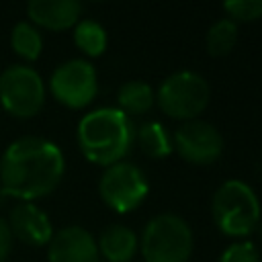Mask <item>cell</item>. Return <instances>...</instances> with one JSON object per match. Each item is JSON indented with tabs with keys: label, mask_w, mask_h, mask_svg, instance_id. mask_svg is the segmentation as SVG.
I'll return each instance as SVG.
<instances>
[{
	"label": "cell",
	"mask_w": 262,
	"mask_h": 262,
	"mask_svg": "<svg viewBox=\"0 0 262 262\" xmlns=\"http://www.w3.org/2000/svg\"><path fill=\"white\" fill-rule=\"evenodd\" d=\"M66 158L53 141L37 135L14 139L0 158V186L20 203H33L57 188Z\"/></svg>",
	"instance_id": "1"
},
{
	"label": "cell",
	"mask_w": 262,
	"mask_h": 262,
	"mask_svg": "<svg viewBox=\"0 0 262 262\" xmlns=\"http://www.w3.org/2000/svg\"><path fill=\"white\" fill-rule=\"evenodd\" d=\"M76 139L88 162L108 168L123 162V158L129 154L135 141V127L119 108L102 106L80 119Z\"/></svg>",
	"instance_id": "2"
},
{
	"label": "cell",
	"mask_w": 262,
	"mask_h": 262,
	"mask_svg": "<svg viewBox=\"0 0 262 262\" xmlns=\"http://www.w3.org/2000/svg\"><path fill=\"white\" fill-rule=\"evenodd\" d=\"M217 229L229 237H246L260 223V201L250 184L231 178L217 186L211 201Z\"/></svg>",
	"instance_id": "3"
},
{
	"label": "cell",
	"mask_w": 262,
	"mask_h": 262,
	"mask_svg": "<svg viewBox=\"0 0 262 262\" xmlns=\"http://www.w3.org/2000/svg\"><path fill=\"white\" fill-rule=\"evenodd\" d=\"M192 250V229L182 217L174 213H160L151 217L139 237L143 262H188Z\"/></svg>",
	"instance_id": "4"
},
{
	"label": "cell",
	"mask_w": 262,
	"mask_h": 262,
	"mask_svg": "<svg viewBox=\"0 0 262 262\" xmlns=\"http://www.w3.org/2000/svg\"><path fill=\"white\" fill-rule=\"evenodd\" d=\"M211 100L209 82L196 72H176L170 74L156 92V102L176 121H194Z\"/></svg>",
	"instance_id": "5"
},
{
	"label": "cell",
	"mask_w": 262,
	"mask_h": 262,
	"mask_svg": "<svg viewBox=\"0 0 262 262\" xmlns=\"http://www.w3.org/2000/svg\"><path fill=\"white\" fill-rule=\"evenodd\" d=\"M45 104V84L31 66H8L0 74V108L16 119L35 117Z\"/></svg>",
	"instance_id": "6"
},
{
	"label": "cell",
	"mask_w": 262,
	"mask_h": 262,
	"mask_svg": "<svg viewBox=\"0 0 262 262\" xmlns=\"http://www.w3.org/2000/svg\"><path fill=\"white\" fill-rule=\"evenodd\" d=\"M149 182L141 168L131 162H117L104 168L98 180V194L102 203L115 213L135 211L147 196Z\"/></svg>",
	"instance_id": "7"
},
{
	"label": "cell",
	"mask_w": 262,
	"mask_h": 262,
	"mask_svg": "<svg viewBox=\"0 0 262 262\" xmlns=\"http://www.w3.org/2000/svg\"><path fill=\"white\" fill-rule=\"evenodd\" d=\"M49 90L59 104L68 108H84L98 92L96 70L88 59H68L53 70Z\"/></svg>",
	"instance_id": "8"
},
{
	"label": "cell",
	"mask_w": 262,
	"mask_h": 262,
	"mask_svg": "<svg viewBox=\"0 0 262 262\" xmlns=\"http://www.w3.org/2000/svg\"><path fill=\"white\" fill-rule=\"evenodd\" d=\"M172 147L184 162L192 166H209L221 158L223 137L215 125L194 119L182 123L172 133Z\"/></svg>",
	"instance_id": "9"
},
{
	"label": "cell",
	"mask_w": 262,
	"mask_h": 262,
	"mask_svg": "<svg viewBox=\"0 0 262 262\" xmlns=\"http://www.w3.org/2000/svg\"><path fill=\"white\" fill-rule=\"evenodd\" d=\"M98 258L96 239L82 225H66L53 231L47 244L49 262H98Z\"/></svg>",
	"instance_id": "10"
},
{
	"label": "cell",
	"mask_w": 262,
	"mask_h": 262,
	"mask_svg": "<svg viewBox=\"0 0 262 262\" xmlns=\"http://www.w3.org/2000/svg\"><path fill=\"white\" fill-rule=\"evenodd\" d=\"M6 223L10 227L12 237L33 248L47 246L49 239L53 237V225L49 217L35 203H18L10 211Z\"/></svg>",
	"instance_id": "11"
},
{
	"label": "cell",
	"mask_w": 262,
	"mask_h": 262,
	"mask_svg": "<svg viewBox=\"0 0 262 262\" xmlns=\"http://www.w3.org/2000/svg\"><path fill=\"white\" fill-rule=\"evenodd\" d=\"M27 14L35 27L47 31H66L78 25L82 4L78 0H31Z\"/></svg>",
	"instance_id": "12"
},
{
	"label": "cell",
	"mask_w": 262,
	"mask_h": 262,
	"mask_svg": "<svg viewBox=\"0 0 262 262\" xmlns=\"http://www.w3.org/2000/svg\"><path fill=\"white\" fill-rule=\"evenodd\" d=\"M96 246L106 262H131L139 252V237L127 225L113 223L100 231Z\"/></svg>",
	"instance_id": "13"
},
{
	"label": "cell",
	"mask_w": 262,
	"mask_h": 262,
	"mask_svg": "<svg viewBox=\"0 0 262 262\" xmlns=\"http://www.w3.org/2000/svg\"><path fill=\"white\" fill-rule=\"evenodd\" d=\"M117 102H119V111L125 113L127 117L143 115L156 104V92L151 90L149 84H145L141 80H131L119 88Z\"/></svg>",
	"instance_id": "14"
},
{
	"label": "cell",
	"mask_w": 262,
	"mask_h": 262,
	"mask_svg": "<svg viewBox=\"0 0 262 262\" xmlns=\"http://www.w3.org/2000/svg\"><path fill=\"white\" fill-rule=\"evenodd\" d=\"M135 139H137L141 151L147 158H154V160L168 158L174 151V147H172V133H168V129L162 123H158V121L143 123L135 131Z\"/></svg>",
	"instance_id": "15"
},
{
	"label": "cell",
	"mask_w": 262,
	"mask_h": 262,
	"mask_svg": "<svg viewBox=\"0 0 262 262\" xmlns=\"http://www.w3.org/2000/svg\"><path fill=\"white\" fill-rule=\"evenodd\" d=\"M74 43L88 57H98L106 49V31L92 18L78 20V25L74 27Z\"/></svg>",
	"instance_id": "16"
},
{
	"label": "cell",
	"mask_w": 262,
	"mask_h": 262,
	"mask_svg": "<svg viewBox=\"0 0 262 262\" xmlns=\"http://www.w3.org/2000/svg\"><path fill=\"white\" fill-rule=\"evenodd\" d=\"M10 45L14 49L16 55H20L27 61H35L41 51H43V37L39 33V29L29 23V20H20L12 27L10 33Z\"/></svg>",
	"instance_id": "17"
},
{
	"label": "cell",
	"mask_w": 262,
	"mask_h": 262,
	"mask_svg": "<svg viewBox=\"0 0 262 262\" xmlns=\"http://www.w3.org/2000/svg\"><path fill=\"white\" fill-rule=\"evenodd\" d=\"M235 41H237V25L227 16L219 18L207 31V39H205L207 53L213 57H223L231 53V49L235 47Z\"/></svg>",
	"instance_id": "18"
},
{
	"label": "cell",
	"mask_w": 262,
	"mask_h": 262,
	"mask_svg": "<svg viewBox=\"0 0 262 262\" xmlns=\"http://www.w3.org/2000/svg\"><path fill=\"white\" fill-rule=\"evenodd\" d=\"M223 10L233 23H254L262 18V0H229Z\"/></svg>",
	"instance_id": "19"
},
{
	"label": "cell",
	"mask_w": 262,
	"mask_h": 262,
	"mask_svg": "<svg viewBox=\"0 0 262 262\" xmlns=\"http://www.w3.org/2000/svg\"><path fill=\"white\" fill-rule=\"evenodd\" d=\"M219 262H260V252L250 242H235L223 250Z\"/></svg>",
	"instance_id": "20"
},
{
	"label": "cell",
	"mask_w": 262,
	"mask_h": 262,
	"mask_svg": "<svg viewBox=\"0 0 262 262\" xmlns=\"http://www.w3.org/2000/svg\"><path fill=\"white\" fill-rule=\"evenodd\" d=\"M10 250H12V233H10L6 219L0 217V262H4L8 258Z\"/></svg>",
	"instance_id": "21"
},
{
	"label": "cell",
	"mask_w": 262,
	"mask_h": 262,
	"mask_svg": "<svg viewBox=\"0 0 262 262\" xmlns=\"http://www.w3.org/2000/svg\"><path fill=\"white\" fill-rule=\"evenodd\" d=\"M256 229H258V235H260V239H262V221L258 223V227H256Z\"/></svg>",
	"instance_id": "22"
},
{
	"label": "cell",
	"mask_w": 262,
	"mask_h": 262,
	"mask_svg": "<svg viewBox=\"0 0 262 262\" xmlns=\"http://www.w3.org/2000/svg\"><path fill=\"white\" fill-rule=\"evenodd\" d=\"M131 262H135V260H131Z\"/></svg>",
	"instance_id": "23"
}]
</instances>
